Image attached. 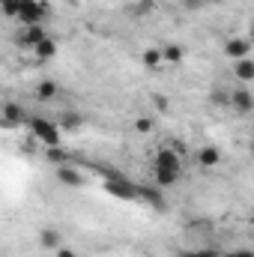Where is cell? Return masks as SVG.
Returning <instances> with one entry per match:
<instances>
[{
  "label": "cell",
  "instance_id": "obj_1",
  "mask_svg": "<svg viewBox=\"0 0 254 257\" xmlns=\"http://www.w3.org/2000/svg\"><path fill=\"white\" fill-rule=\"evenodd\" d=\"M153 174H156V186L159 189H171L183 180V159L177 150L171 147H162L156 153V165H153Z\"/></svg>",
  "mask_w": 254,
  "mask_h": 257
},
{
  "label": "cell",
  "instance_id": "obj_2",
  "mask_svg": "<svg viewBox=\"0 0 254 257\" xmlns=\"http://www.w3.org/2000/svg\"><path fill=\"white\" fill-rule=\"evenodd\" d=\"M30 128L36 135V141H42L45 147H60V126L51 120H30Z\"/></svg>",
  "mask_w": 254,
  "mask_h": 257
},
{
  "label": "cell",
  "instance_id": "obj_3",
  "mask_svg": "<svg viewBox=\"0 0 254 257\" xmlns=\"http://www.w3.org/2000/svg\"><path fill=\"white\" fill-rule=\"evenodd\" d=\"M45 15H48V6L42 0H21V6H18V18L24 24H42Z\"/></svg>",
  "mask_w": 254,
  "mask_h": 257
},
{
  "label": "cell",
  "instance_id": "obj_4",
  "mask_svg": "<svg viewBox=\"0 0 254 257\" xmlns=\"http://www.w3.org/2000/svg\"><path fill=\"white\" fill-rule=\"evenodd\" d=\"M224 57L227 60H242V57H251V42L245 39V36H230L227 42H224Z\"/></svg>",
  "mask_w": 254,
  "mask_h": 257
},
{
  "label": "cell",
  "instance_id": "obj_5",
  "mask_svg": "<svg viewBox=\"0 0 254 257\" xmlns=\"http://www.w3.org/2000/svg\"><path fill=\"white\" fill-rule=\"evenodd\" d=\"M230 108H233L236 114H251L254 111V93L248 87H236V90L230 93Z\"/></svg>",
  "mask_w": 254,
  "mask_h": 257
},
{
  "label": "cell",
  "instance_id": "obj_6",
  "mask_svg": "<svg viewBox=\"0 0 254 257\" xmlns=\"http://www.w3.org/2000/svg\"><path fill=\"white\" fill-rule=\"evenodd\" d=\"M45 36H51V33H48L42 24H24V27H21V36H18V42H21L24 48H36V45H39Z\"/></svg>",
  "mask_w": 254,
  "mask_h": 257
},
{
  "label": "cell",
  "instance_id": "obj_7",
  "mask_svg": "<svg viewBox=\"0 0 254 257\" xmlns=\"http://www.w3.org/2000/svg\"><path fill=\"white\" fill-rule=\"evenodd\" d=\"M24 108L21 105H15V102H6L3 105V111H0V123L6 128H12V126H24Z\"/></svg>",
  "mask_w": 254,
  "mask_h": 257
},
{
  "label": "cell",
  "instance_id": "obj_8",
  "mask_svg": "<svg viewBox=\"0 0 254 257\" xmlns=\"http://www.w3.org/2000/svg\"><path fill=\"white\" fill-rule=\"evenodd\" d=\"M39 245L45 251H57V248H63V233L57 227H42L39 230Z\"/></svg>",
  "mask_w": 254,
  "mask_h": 257
},
{
  "label": "cell",
  "instance_id": "obj_9",
  "mask_svg": "<svg viewBox=\"0 0 254 257\" xmlns=\"http://www.w3.org/2000/svg\"><path fill=\"white\" fill-rule=\"evenodd\" d=\"M162 57H165V63L180 66L186 60V48H183L180 42H168V45H162Z\"/></svg>",
  "mask_w": 254,
  "mask_h": 257
},
{
  "label": "cell",
  "instance_id": "obj_10",
  "mask_svg": "<svg viewBox=\"0 0 254 257\" xmlns=\"http://www.w3.org/2000/svg\"><path fill=\"white\" fill-rule=\"evenodd\" d=\"M57 180H60L63 186H81V183H84L81 171L72 168V165H60V168H57Z\"/></svg>",
  "mask_w": 254,
  "mask_h": 257
},
{
  "label": "cell",
  "instance_id": "obj_11",
  "mask_svg": "<svg viewBox=\"0 0 254 257\" xmlns=\"http://www.w3.org/2000/svg\"><path fill=\"white\" fill-rule=\"evenodd\" d=\"M233 75H236L242 84L254 81V60H251V57H242V60H236V63H233Z\"/></svg>",
  "mask_w": 254,
  "mask_h": 257
},
{
  "label": "cell",
  "instance_id": "obj_12",
  "mask_svg": "<svg viewBox=\"0 0 254 257\" xmlns=\"http://www.w3.org/2000/svg\"><path fill=\"white\" fill-rule=\"evenodd\" d=\"M33 54H36L39 60H51V57H57V42H54V36H45V39L33 48Z\"/></svg>",
  "mask_w": 254,
  "mask_h": 257
},
{
  "label": "cell",
  "instance_id": "obj_13",
  "mask_svg": "<svg viewBox=\"0 0 254 257\" xmlns=\"http://www.w3.org/2000/svg\"><path fill=\"white\" fill-rule=\"evenodd\" d=\"M57 93H60L57 81H39L36 84V99L39 102H51V99H57Z\"/></svg>",
  "mask_w": 254,
  "mask_h": 257
},
{
  "label": "cell",
  "instance_id": "obj_14",
  "mask_svg": "<svg viewBox=\"0 0 254 257\" xmlns=\"http://www.w3.org/2000/svg\"><path fill=\"white\" fill-rule=\"evenodd\" d=\"M197 162H200L203 168H215V165L221 162L218 147H200V150H197Z\"/></svg>",
  "mask_w": 254,
  "mask_h": 257
},
{
  "label": "cell",
  "instance_id": "obj_15",
  "mask_svg": "<svg viewBox=\"0 0 254 257\" xmlns=\"http://www.w3.org/2000/svg\"><path fill=\"white\" fill-rule=\"evenodd\" d=\"M141 60H144V66H150V69H156V66L165 63V57H162V48H144Z\"/></svg>",
  "mask_w": 254,
  "mask_h": 257
},
{
  "label": "cell",
  "instance_id": "obj_16",
  "mask_svg": "<svg viewBox=\"0 0 254 257\" xmlns=\"http://www.w3.org/2000/svg\"><path fill=\"white\" fill-rule=\"evenodd\" d=\"M45 159H48V162H54L57 168H60V165H69V156H66L60 147H45Z\"/></svg>",
  "mask_w": 254,
  "mask_h": 257
},
{
  "label": "cell",
  "instance_id": "obj_17",
  "mask_svg": "<svg viewBox=\"0 0 254 257\" xmlns=\"http://www.w3.org/2000/svg\"><path fill=\"white\" fill-rule=\"evenodd\" d=\"M153 126H156V123H153V117H138V120H135V132H141V135L153 132Z\"/></svg>",
  "mask_w": 254,
  "mask_h": 257
},
{
  "label": "cell",
  "instance_id": "obj_18",
  "mask_svg": "<svg viewBox=\"0 0 254 257\" xmlns=\"http://www.w3.org/2000/svg\"><path fill=\"white\" fill-rule=\"evenodd\" d=\"M81 123H84V120H81L78 114H66L63 120H60V126H63V128H78Z\"/></svg>",
  "mask_w": 254,
  "mask_h": 257
},
{
  "label": "cell",
  "instance_id": "obj_19",
  "mask_svg": "<svg viewBox=\"0 0 254 257\" xmlns=\"http://www.w3.org/2000/svg\"><path fill=\"white\" fill-rule=\"evenodd\" d=\"M18 6H21V0H3V12L6 15H18Z\"/></svg>",
  "mask_w": 254,
  "mask_h": 257
},
{
  "label": "cell",
  "instance_id": "obj_20",
  "mask_svg": "<svg viewBox=\"0 0 254 257\" xmlns=\"http://www.w3.org/2000/svg\"><path fill=\"white\" fill-rule=\"evenodd\" d=\"M189 257H221L215 248H197V251H191Z\"/></svg>",
  "mask_w": 254,
  "mask_h": 257
},
{
  "label": "cell",
  "instance_id": "obj_21",
  "mask_svg": "<svg viewBox=\"0 0 254 257\" xmlns=\"http://www.w3.org/2000/svg\"><path fill=\"white\" fill-rule=\"evenodd\" d=\"M54 254H57V257H78V251H72L69 245H63V248H57Z\"/></svg>",
  "mask_w": 254,
  "mask_h": 257
},
{
  "label": "cell",
  "instance_id": "obj_22",
  "mask_svg": "<svg viewBox=\"0 0 254 257\" xmlns=\"http://www.w3.org/2000/svg\"><path fill=\"white\" fill-rule=\"evenodd\" d=\"M189 9H203V0H183Z\"/></svg>",
  "mask_w": 254,
  "mask_h": 257
},
{
  "label": "cell",
  "instance_id": "obj_23",
  "mask_svg": "<svg viewBox=\"0 0 254 257\" xmlns=\"http://www.w3.org/2000/svg\"><path fill=\"white\" fill-rule=\"evenodd\" d=\"M224 257H254L251 251H233V254H224Z\"/></svg>",
  "mask_w": 254,
  "mask_h": 257
},
{
  "label": "cell",
  "instance_id": "obj_24",
  "mask_svg": "<svg viewBox=\"0 0 254 257\" xmlns=\"http://www.w3.org/2000/svg\"><path fill=\"white\" fill-rule=\"evenodd\" d=\"M209 3H215V0H203V6H209Z\"/></svg>",
  "mask_w": 254,
  "mask_h": 257
}]
</instances>
